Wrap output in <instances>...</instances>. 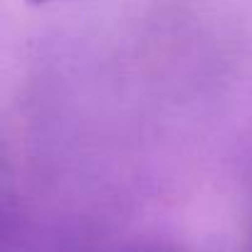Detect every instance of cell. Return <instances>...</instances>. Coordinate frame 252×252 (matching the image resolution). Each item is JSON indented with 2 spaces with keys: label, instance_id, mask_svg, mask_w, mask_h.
Returning a JSON list of instances; mask_svg holds the SVG:
<instances>
[{
  "label": "cell",
  "instance_id": "6da1fadb",
  "mask_svg": "<svg viewBox=\"0 0 252 252\" xmlns=\"http://www.w3.org/2000/svg\"><path fill=\"white\" fill-rule=\"evenodd\" d=\"M32 3H47V0H32Z\"/></svg>",
  "mask_w": 252,
  "mask_h": 252
}]
</instances>
